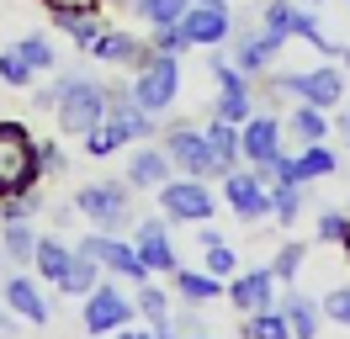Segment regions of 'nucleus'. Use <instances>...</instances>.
<instances>
[{"label":"nucleus","instance_id":"2f4dec72","mask_svg":"<svg viewBox=\"0 0 350 339\" xmlns=\"http://www.w3.org/2000/svg\"><path fill=\"white\" fill-rule=\"evenodd\" d=\"M308 260V244L303 239H286L282 249H276V260H271V271H276V281H286V286H297V271H303Z\"/></svg>","mask_w":350,"mask_h":339},{"label":"nucleus","instance_id":"6e6552de","mask_svg":"<svg viewBox=\"0 0 350 339\" xmlns=\"http://www.w3.org/2000/svg\"><path fill=\"white\" fill-rule=\"evenodd\" d=\"M133 318H138V308L128 302V292L122 286H96V292H85V308H80V323H85V334H117V329H128Z\"/></svg>","mask_w":350,"mask_h":339},{"label":"nucleus","instance_id":"603ef678","mask_svg":"<svg viewBox=\"0 0 350 339\" xmlns=\"http://www.w3.org/2000/svg\"><path fill=\"white\" fill-rule=\"evenodd\" d=\"M5 265H11V260H5V254H0V271H5Z\"/></svg>","mask_w":350,"mask_h":339},{"label":"nucleus","instance_id":"9b49d317","mask_svg":"<svg viewBox=\"0 0 350 339\" xmlns=\"http://www.w3.org/2000/svg\"><path fill=\"white\" fill-rule=\"evenodd\" d=\"M223 196H228V207L239 212V223H265L271 217V186H265V175H255V170H228L223 175Z\"/></svg>","mask_w":350,"mask_h":339},{"label":"nucleus","instance_id":"5fc2aeb1","mask_svg":"<svg viewBox=\"0 0 350 339\" xmlns=\"http://www.w3.org/2000/svg\"><path fill=\"white\" fill-rule=\"evenodd\" d=\"M345 254H350V239H345Z\"/></svg>","mask_w":350,"mask_h":339},{"label":"nucleus","instance_id":"3c124183","mask_svg":"<svg viewBox=\"0 0 350 339\" xmlns=\"http://www.w3.org/2000/svg\"><path fill=\"white\" fill-rule=\"evenodd\" d=\"M191 5H218V0H191Z\"/></svg>","mask_w":350,"mask_h":339},{"label":"nucleus","instance_id":"9d476101","mask_svg":"<svg viewBox=\"0 0 350 339\" xmlns=\"http://www.w3.org/2000/svg\"><path fill=\"white\" fill-rule=\"evenodd\" d=\"M234 27H239V16H234L228 0H218V5H186V16H180V32H186L191 48H223L234 38Z\"/></svg>","mask_w":350,"mask_h":339},{"label":"nucleus","instance_id":"c85d7f7f","mask_svg":"<svg viewBox=\"0 0 350 339\" xmlns=\"http://www.w3.org/2000/svg\"><path fill=\"white\" fill-rule=\"evenodd\" d=\"M292 133H297V144H324L329 138V111H319V106H292Z\"/></svg>","mask_w":350,"mask_h":339},{"label":"nucleus","instance_id":"8fccbe9b","mask_svg":"<svg viewBox=\"0 0 350 339\" xmlns=\"http://www.w3.org/2000/svg\"><path fill=\"white\" fill-rule=\"evenodd\" d=\"M340 133H345V138H350V111H345V117H340Z\"/></svg>","mask_w":350,"mask_h":339},{"label":"nucleus","instance_id":"393cba45","mask_svg":"<svg viewBox=\"0 0 350 339\" xmlns=\"http://www.w3.org/2000/svg\"><path fill=\"white\" fill-rule=\"evenodd\" d=\"M69 260H75V249H69L64 239H38V254H32V271L43 275L48 286H59L69 271Z\"/></svg>","mask_w":350,"mask_h":339},{"label":"nucleus","instance_id":"c756f323","mask_svg":"<svg viewBox=\"0 0 350 339\" xmlns=\"http://www.w3.org/2000/svg\"><path fill=\"white\" fill-rule=\"evenodd\" d=\"M53 27H59V32H64V38L75 42V48H80V53H90V42L107 32L101 11H96V16H53Z\"/></svg>","mask_w":350,"mask_h":339},{"label":"nucleus","instance_id":"ddd939ff","mask_svg":"<svg viewBox=\"0 0 350 339\" xmlns=\"http://www.w3.org/2000/svg\"><path fill=\"white\" fill-rule=\"evenodd\" d=\"M159 148L170 154V165H175V170H186V175H197V180L218 175L213 154H207V138H202V127H191V122H175L170 133L159 138Z\"/></svg>","mask_w":350,"mask_h":339},{"label":"nucleus","instance_id":"20e7f679","mask_svg":"<svg viewBox=\"0 0 350 339\" xmlns=\"http://www.w3.org/2000/svg\"><path fill=\"white\" fill-rule=\"evenodd\" d=\"M75 212L96 223L101 233H117L133 223V186L122 175H111V180H90V186L75 191Z\"/></svg>","mask_w":350,"mask_h":339},{"label":"nucleus","instance_id":"0eeeda50","mask_svg":"<svg viewBox=\"0 0 350 339\" xmlns=\"http://www.w3.org/2000/svg\"><path fill=\"white\" fill-rule=\"evenodd\" d=\"M154 196H159V212H165L170 223H207V217L218 212L213 186H207V180H197V175H186V180H165Z\"/></svg>","mask_w":350,"mask_h":339},{"label":"nucleus","instance_id":"6ab92c4d","mask_svg":"<svg viewBox=\"0 0 350 339\" xmlns=\"http://www.w3.org/2000/svg\"><path fill=\"white\" fill-rule=\"evenodd\" d=\"M170 154H165V148H133L128 154V175H122V180H128L133 191H159L165 186V180H170Z\"/></svg>","mask_w":350,"mask_h":339},{"label":"nucleus","instance_id":"dca6fc26","mask_svg":"<svg viewBox=\"0 0 350 339\" xmlns=\"http://www.w3.org/2000/svg\"><path fill=\"white\" fill-rule=\"evenodd\" d=\"M234 32H239V27H234ZM286 42L282 38H271V32H239V38H234V69H239V74H250V80H255V74H271V64H276V53H282Z\"/></svg>","mask_w":350,"mask_h":339},{"label":"nucleus","instance_id":"f3484780","mask_svg":"<svg viewBox=\"0 0 350 339\" xmlns=\"http://www.w3.org/2000/svg\"><path fill=\"white\" fill-rule=\"evenodd\" d=\"M5 308L22 318V323H32V329H43L48 318H53V308H48L43 286H38L32 275H11V281H5Z\"/></svg>","mask_w":350,"mask_h":339},{"label":"nucleus","instance_id":"c03bdc74","mask_svg":"<svg viewBox=\"0 0 350 339\" xmlns=\"http://www.w3.org/2000/svg\"><path fill=\"white\" fill-rule=\"evenodd\" d=\"M175 334H202V313H197V302H180V313H175Z\"/></svg>","mask_w":350,"mask_h":339},{"label":"nucleus","instance_id":"37998d69","mask_svg":"<svg viewBox=\"0 0 350 339\" xmlns=\"http://www.w3.org/2000/svg\"><path fill=\"white\" fill-rule=\"evenodd\" d=\"M324 318H334V323L350 329V286H334V292L324 297Z\"/></svg>","mask_w":350,"mask_h":339},{"label":"nucleus","instance_id":"7c9ffc66","mask_svg":"<svg viewBox=\"0 0 350 339\" xmlns=\"http://www.w3.org/2000/svg\"><path fill=\"white\" fill-rule=\"evenodd\" d=\"M244 339H292V329H286L282 308H260V313H244Z\"/></svg>","mask_w":350,"mask_h":339},{"label":"nucleus","instance_id":"4468645a","mask_svg":"<svg viewBox=\"0 0 350 339\" xmlns=\"http://www.w3.org/2000/svg\"><path fill=\"white\" fill-rule=\"evenodd\" d=\"M276 271L271 265H250V271H234L228 275V308H239V318L244 313H260V308H276Z\"/></svg>","mask_w":350,"mask_h":339},{"label":"nucleus","instance_id":"f03ea898","mask_svg":"<svg viewBox=\"0 0 350 339\" xmlns=\"http://www.w3.org/2000/svg\"><path fill=\"white\" fill-rule=\"evenodd\" d=\"M107 101H111V90L101 80H90L85 69H80V74H64V80L53 85V117H59V127H64L69 138H85L90 127H101Z\"/></svg>","mask_w":350,"mask_h":339},{"label":"nucleus","instance_id":"a211bd4d","mask_svg":"<svg viewBox=\"0 0 350 339\" xmlns=\"http://www.w3.org/2000/svg\"><path fill=\"white\" fill-rule=\"evenodd\" d=\"M107 127H117L122 133V144L128 138H154V117L144 111V106L133 101L128 90H111V101H107V117H101Z\"/></svg>","mask_w":350,"mask_h":339},{"label":"nucleus","instance_id":"09e8293b","mask_svg":"<svg viewBox=\"0 0 350 339\" xmlns=\"http://www.w3.org/2000/svg\"><path fill=\"white\" fill-rule=\"evenodd\" d=\"M5 334H11V318H5V313H0V339H5Z\"/></svg>","mask_w":350,"mask_h":339},{"label":"nucleus","instance_id":"c9c22d12","mask_svg":"<svg viewBox=\"0 0 350 339\" xmlns=\"http://www.w3.org/2000/svg\"><path fill=\"white\" fill-rule=\"evenodd\" d=\"M80 144H85V159H111L117 148H128V144H122V133H117V127H107V122H101V127H90Z\"/></svg>","mask_w":350,"mask_h":339},{"label":"nucleus","instance_id":"f8f14e48","mask_svg":"<svg viewBox=\"0 0 350 339\" xmlns=\"http://www.w3.org/2000/svg\"><path fill=\"white\" fill-rule=\"evenodd\" d=\"M213 80H218V96L207 106V117H223V122H244L255 111V96H250V74L234 69V59H213Z\"/></svg>","mask_w":350,"mask_h":339},{"label":"nucleus","instance_id":"cd10ccee","mask_svg":"<svg viewBox=\"0 0 350 339\" xmlns=\"http://www.w3.org/2000/svg\"><path fill=\"white\" fill-rule=\"evenodd\" d=\"M101 265L90 260L85 249H75V260H69V271H64V281H59V292H69V297H85V292H96L101 286Z\"/></svg>","mask_w":350,"mask_h":339},{"label":"nucleus","instance_id":"aec40b11","mask_svg":"<svg viewBox=\"0 0 350 339\" xmlns=\"http://www.w3.org/2000/svg\"><path fill=\"white\" fill-rule=\"evenodd\" d=\"M202 138H207V154H213V165H218V180L228 170H239V122H223V117H207L202 127Z\"/></svg>","mask_w":350,"mask_h":339},{"label":"nucleus","instance_id":"a19ab883","mask_svg":"<svg viewBox=\"0 0 350 339\" xmlns=\"http://www.w3.org/2000/svg\"><path fill=\"white\" fill-rule=\"evenodd\" d=\"M48 16H96L107 0H38Z\"/></svg>","mask_w":350,"mask_h":339},{"label":"nucleus","instance_id":"423d86ee","mask_svg":"<svg viewBox=\"0 0 350 339\" xmlns=\"http://www.w3.org/2000/svg\"><path fill=\"white\" fill-rule=\"evenodd\" d=\"M75 249H85L96 265L107 275H128L133 286H144L149 281V265H144V254H138V244H128V239H117V233H101V228H90Z\"/></svg>","mask_w":350,"mask_h":339},{"label":"nucleus","instance_id":"7ed1b4c3","mask_svg":"<svg viewBox=\"0 0 350 339\" xmlns=\"http://www.w3.org/2000/svg\"><path fill=\"white\" fill-rule=\"evenodd\" d=\"M128 96L144 106L149 117H165V111L180 101V59H175V53H159V48H144Z\"/></svg>","mask_w":350,"mask_h":339},{"label":"nucleus","instance_id":"de8ad7c7","mask_svg":"<svg viewBox=\"0 0 350 339\" xmlns=\"http://www.w3.org/2000/svg\"><path fill=\"white\" fill-rule=\"evenodd\" d=\"M334 59H340V69H350V48H340V53H334Z\"/></svg>","mask_w":350,"mask_h":339},{"label":"nucleus","instance_id":"ea45409f","mask_svg":"<svg viewBox=\"0 0 350 339\" xmlns=\"http://www.w3.org/2000/svg\"><path fill=\"white\" fill-rule=\"evenodd\" d=\"M202 254H207V271H213V275H223V281L239 271V260H234V249H228L223 239H207V244H202Z\"/></svg>","mask_w":350,"mask_h":339},{"label":"nucleus","instance_id":"4c0bfd02","mask_svg":"<svg viewBox=\"0 0 350 339\" xmlns=\"http://www.w3.org/2000/svg\"><path fill=\"white\" fill-rule=\"evenodd\" d=\"M38 80L32 74V64L16 53V48H0V85H16V90H27V85Z\"/></svg>","mask_w":350,"mask_h":339},{"label":"nucleus","instance_id":"79ce46f5","mask_svg":"<svg viewBox=\"0 0 350 339\" xmlns=\"http://www.w3.org/2000/svg\"><path fill=\"white\" fill-rule=\"evenodd\" d=\"M149 48H159V53H175V59H180V53H186L191 42H186L180 21H175V27H154V42H149Z\"/></svg>","mask_w":350,"mask_h":339},{"label":"nucleus","instance_id":"a878e982","mask_svg":"<svg viewBox=\"0 0 350 339\" xmlns=\"http://www.w3.org/2000/svg\"><path fill=\"white\" fill-rule=\"evenodd\" d=\"M0 254H5L11 265H32V254H38V228H32V223H0Z\"/></svg>","mask_w":350,"mask_h":339},{"label":"nucleus","instance_id":"5701e85b","mask_svg":"<svg viewBox=\"0 0 350 339\" xmlns=\"http://www.w3.org/2000/svg\"><path fill=\"white\" fill-rule=\"evenodd\" d=\"M133 308H138V318H144V323H149V329H154L159 339H180V334H175L170 297L159 292V286H149V281H144V286H138V297H133Z\"/></svg>","mask_w":350,"mask_h":339},{"label":"nucleus","instance_id":"6e6d98bb","mask_svg":"<svg viewBox=\"0 0 350 339\" xmlns=\"http://www.w3.org/2000/svg\"><path fill=\"white\" fill-rule=\"evenodd\" d=\"M191 339H207V334H191Z\"/></svg>","mask_w":350,"mask_h":339},{"label":"nucleus","instance_id":"49530a36","mask_svg":"<svg viewBox=\"0 0 350 339\" xmlns=\"http://www.w3.org/2000/svg\"><path fill=\"white\" fill-rule=\"evenodd\" d=\"M117 339H159V334H154V329H133V323H128V329H117Z\"/></svg>","mask_w":350,"mask_h":339},{"label":"nucleus","instance_id":"412c9836","mask_svg":"<svg viewBox=\"0 0 350 339\" xmlns=\"http://www.w3.org/2000/svg\"><path fill=\"white\" fill-rule=\"evenodd\" d=\"M170 286H175V297H180V302H197V308H207V302H218V297L228 292V281H223V275L191 271V265H175Z\"/></svg>","mask_w":350,"mask_h":339},{"label":"nucleus","instance_id":"b1692460","mask_svg":"<svg viewBox=\"0 0 350 339\" xmlns=\"http://www.w3.org/2000/svg\"><path fill=\"white\" fill-rule=\"evenodd\" d=\"M90 59H96V64H138V59H144V42L133 38V32H117V27H107L101 38L90 42Z\"/></svg>","mask_w":350,"mask_h":339},{"label":"nucleus","instance_id":"864d4df0","mask_svg":"<svg viewBox=\"0 0 350 339\" xmlns=\"http://www.w3.org/2000/svg\"><path fill=\"white\" fill-rule=\"evenodd\" d=\"M303 5H324V0H303Z\"/></svg>","mask_w":350,"mask_h":339},{"label":"nucleus","instance_id":"e433bc0d","mask_svg":"<svg viewBox=\"0 0 350 339\" xmlns=\"http://www.w3.org/2000/svg\"><path fill=\"white\" fill-rule=\"evenodd\" d=\"M43 212V196L38 191H22V196H5L0 202V223H32Z\"/></svg>","mask_w":350,"mask_h":339},{"label":"nucleus","instance_id":"2eb2a0df","mask_svg":"<svg viewBox=\"0 0 350 339\" xmlns=\"http://www.w3.org/2000/svg\"><path fill=\"white\" fill-rule=\"evenodd\" d=\"M133 244L144 254L149 275H175L180 254H175V244H170V217H144V223H133Z\"/></svg>","mask_w":350,"mask_h":339},{"label":"nucleus","instance_id":"72a5a7b5","mask_svg":"<svg viewBox=\"0 0 350 339\" xmlns=\"http://www.w3.org/2000/svg\"><path fill=\"white\" fill-rule=\"evenodd\" d=\"M133 5H138V16L149 21V27H175V21L186 16L191 0H133Z\"/></svg>","mask_w":350,"mask_h":339},{"label":"nucleus","instance_id":"f257e3e1","mask_svg":"<svg viewBox=\"0 0 350 339\" xmlns=\"http://www.w3.org/2000/svg\"><path fill=\"white\" fill-rule=\"evenodd\" d=\"M38 180H43V148L32 138V127L16 117H0V202L38 191Z\"/></svg>","mask_w":350,"mask_h":339},{"label":"nucleus","instance_id":"f704fd0d","mask_svg":"<svg viewBox=\"0 0 350 339\" xmlns=\"http://www.w3.org/2000/svg\"><path fill=\"white\" fill-rule=\"evenodd\" d=\"M297 212H303V186H271V217L282 228L297 223Z\"/></svg>","mask_w":350,"mask_h":339},{"label":"nucleus","instance_id":"58836bf2","mask_svg":"<svg viewBox=\"0 0 350 339\" xmlns=\"http://www.w3.org/2000/svg\"><path fill=\"white\" fill-rule=\"evenodd\" d=\"M345 239H350V212L340 207L319 212V244H345Z\"/></svg>","mask_w":350,"mask_h":339},{"label":"nucleus","instance_id":"bb28decb","mask_svg":"<svg viewBox=\"0 0 350 339\" xmlns=\"http://www.w3.org/2000/svg\"><path fill=\"white\" fill-rule=\"evenodd\" d=\"M292 159H297V180H329V175H334V170H340V154H334V148L329 144H303V154H292Z\"/></svg>","mask_w":350,"mask_h":339},{"label":"nucleus","instance_id":"1a4fd4ad","mask_svg":"<svg viewBox=\"0 0 350 339\" xmlns=\"http://www.w3.org/2000/svg\"><path fill=\"white\" fill-rule=\"evenodd\" d=\"M276 154H282V122H276L271 111H250L239 122V159L255 170V175H265Z\"/></svg>","mask_w":350,"mask_h":339},{"label":"nucleus","instance_id":"4be33fe9","mask_svg":"<svg viewBox=\"0 0 350 339\" xmlns=\"http://www.w3.org/2000/svg\"><path fill=\"white\" fill-rule=\"evenodd\" d=\"M286 318V329H292V339H319V323H324V302H313V297H303L297 286L276 302Z\"/></svg>","mask_w":350,"mask_h":339},{"label":"nucleus","instance_id":"39448f33","mask_svg":"<svg viewBox=\"0 0 350 339\" xmlns=\"http://www.w3.org/2000/svg\"><path fill=\"white\" fill-rule=\"evenodd\" d=\"M276 96L303 101V106H319V111H334V106L345 101V69H340V64H319V69L276 74Z\"/></svg>","mask_w":350,"mask_h":339},{"label":"nucleus","instance_id":"473e14b6","mask_svg":"<svg viewBox=\"0 0 350 339\" xmlns=\"http://www.w3.org/2000/svg\"><path fill=\"white\" fill-rule=\"evenodd\" d=\"M16 53H22L27 64H32V74H48V69L59 64V53H53V42H48L43 32H27V38L16 42Z\"/></svg>","mask_w":350,"mask_h":339},{"label":"nucleus","instance_id":"a18cd8bd","mask_svg":"<svg viewBox=\"0 0 350 339\" xmlns=\"http://www.w3.org/2000/svg\"><path fill=\"white\" fill-rule=\"evenodd\" d=\"M43 148V175H59V170H64V148L59 144H38Z\"/></svg>","mask_w":350,"mask_h":339}]
</instances>
